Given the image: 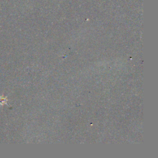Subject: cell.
Returning a JSON list of instances; mask_svg holds the SVG:
<instances>
[{
  "label": "cell",
  "mask_w": 158,
  "mask_h": 158,
  "mask_svg": "<svg viewBox=\"0 0 158 158\" xmlns=\"http://www.w3.org/2000/svg\"><path fill=\"white\" fill-rule=\"evenodd\" d=\"M6 101H7V99L6 98H3L2 96L0 97V104L2 105L4 104H6Z\"/></svg>",
  "instance_id": "obj_1"
}]
</instances>
